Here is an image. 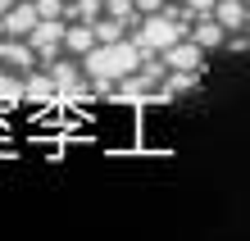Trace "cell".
<instances>
[{"mask_svg": "<svg viewBox=\"0 0 250 241\" xmlns=\"http://www.w3.org/2000/svg\"><path fill=\"white\" fill-rule=\"evenodd\" d=\"M141 55H146V50H141L132 37L96 41V46L82 55V64H78V68H82V78L91 82V91L109 96V82H114V78H123V73H132V68L141 64Z\"/></svg>", "mask_w": 250, "mask_h": 241, "instance_id": "1", "label": "cell"}, {"mask_svg": "<svg viewBox=\"0 0 250 241\" xmlns=\"http://www.w3.org/2000/svg\"><path fill=\"white\" fill-rule=\"evenodd\" d=\"M0 105H23V73L0 68Z\"/></svg>", "mask_w": 250, "mask_h": 241, "instance_id": "12", "label": "cell"}, {"mask_svg": "<svg viewBox=\"0 0 250 241\" xmlns=\"http://www.w3.org/2000/svg\"><path fill=\"white\" fill-rule=\"evenodd\" d=\"M132 5H137V14H155L159 5H164V0H132Z\"/></svg>", "mask_w": 250, "mask_h": 241, "instance_id": "16", "label": "cell"}, {"mask_svg": "<svg viewBox=\"0 0 250 241\" xmlns=\"http://www.w3.org/2000/svg\"><path fill=\"white\" fill-rule=\"evenodd\" d=\"M159 59H164V68H191V73H205V50H200L191 37H178L168 50H159Z\"/></svg>", "mask_w": 250, "mask_h": 241, "instance_id": "5", "label": "cell"}, {"mask_svg": "<svg viewBox=\"0 0 250 241\" xmlns=\"http://www.w3.org/2000/svg\"><path fill=\"white\" fill-rule=\"evenodd\" d=\"M46 73H50V87H55V100H91L96 96L91 82L82 78V68L73 64V59H60V55H55L50 64H46Z\"/></svg>", "mask_w": 250, "mask_h": 241, "instance_id": "3", "label": "cell"}, {"mask_svg": "<svg viewBox=\"0 0 250 241\" xmlns=\"http://www.w3.org/2000/svg\"><path fill=\"white\" fill-rule=\"evenodd\" d=\"M100 14L114 19V23H123V27H137V19H141L132 0H100Z\"/></svg>", "mask_w": 250, "mask_h": 241, "instance_id": "11", "label": "cell"}, {"mask_svg": "<svg viewBox=\"0 0 250 241\" xmlns=\"http://www.w3.org/2000/svg\"><path fill=\"white\" fill-rule=\"evenodd\" d=\"M182 5H187L191 19H200V14H209V9H214V0H182Z\"/></svg>", "mask_w": 250, "mask_h": 241, "instance_id": "15", "label": "cell"}, {"mask_svg": "<svg viewBox=\"0 0 250 241\" xmlns=\"http://www.w3.org/2000/svg\"><path fill=\"white\" fill-rule=\"evenodd\" d=\"M178 37H187V23H178V19H168L164 9H155V14H141L137 19V46L146 50V55H159V50H168Z\"/></svg>", "mask_w": 250, "mask_h": 241, "instance_id": "2", "label": "cell"}, {"mask_svg": "<svg viewBox=\"0 0 250 241\" xmlns=\"http://www.w3.org/2000/svg\"><path fill=\"white\" fill-rule=\"evenodd\" d=\"M37 19H64V0H32Z\"/></svg>", "mask_w": 250, "mask_h": 241, "instance_id": "14", "label": "cell"}, {"mask_svg": "<svg viewBox=\"0 0 250 241\" xmlns=\"http://www.w3.org/2000/svg\"><path fill=\"white\" fill-rule=\"evenodd\" d=\"M32 23H37L32 0H14V5L0 14V37H27V32H32Z\"/></svg>", "mask_w": 250, "mask_h": 241, "instance_id": "6", "label": "cell"}, {"mask_svg": "<svg viewBox=\"0 0 250 241\" xmlns=\"http://www.w3.org/2000/svg\"><path fill=\"white\" fill-rule=\"evenodd\" d=\"M9 5H14V0H0V14H5V9H9Z\"/></svg>", "mask_w": 250, "mask_h": 241, "instance_id": "17", "label": "cell"}, {"mask_svg": "<svg viewBox=\"0 0 250 241\" xmlns=\"http://www.w3.org/2000/svg\"><path fill=\"white\" fill-rule=\"evenodd\" d=\"M0 64L14 68V73H27V68H37V55H32V46L23 37H5L0 41Z\"/></svg>", "mask_w": 250, "mask_h": 241, "instance_id": "7", "label": "cell"}, {"mask_svg": "<svg viewBox=\"0 0 250 241\" xmlns=\"http://www.w3.org/2000/svg\"><path fill=\"white\" fill-rule=\"evenodd\" d=\"M91 46H96V32H91V23H64V50H68L73 59H82Z\"/></svg>", "mask_w": 250, "mask_h": 241, "instance_id": "10", "label": "cell"}, {"mask_svg": "<svg viewBox=\"0 0 250 241\" xmlns=\"http://www.w3.org/2000/svg\"><path fill=\"white\" fill-rule=\"evenodd\" d=\"M23 100L27 105H55V87L46 68H27L23 73Z\"/></svg>", "mask_w": 250, "mask_h": 241, "instance_id": "8", "label": "cell"}, {"mask_svg": "<svg viewBox=\"0 0 250 241\" xmlns=\"http://www.w3.org/2000/svg\"><path fill=\"white\" fill-rule=\"evenodd\" d=\"M91 32H96V41H119V37H127V27H123V23H114V19H105V14H100V19L91 23Z\"/></svg>", "mask_w": 250, "mask_h": 241, "instance_id": "13", "label": "cell"}, {"mask_svg": "<svg viewBox=\"0 0 250 241\" xmlns=\"http://www.w3.org/2000/svg\"><path fill=\"white\" fill-rule=\"evenodd\" d=\"M23 41L32 46L37 64H50L55 55H64V19H37L32 32H27Z\"/></svg>", "mask_w": 250, "mask_h": 241, "instance_id": "4", "label": "cell"}, {"mask_svg": "<svg viewBox=\"0 0 250 241\" xmlns=\"http://www.w3.org/2000/svg\"><path fill=\"white\" fill-rule=\"evenodd\" d=\"M187 37L196 41L200 50H214V46H223V37H228V32H223V27H218L214 19H209V14H200V19H191V27H187Z\"/></svg>", "mask_w": 250, "mask_h": 241, "instance_id": "9", "label": "cell"}]
</instances>
